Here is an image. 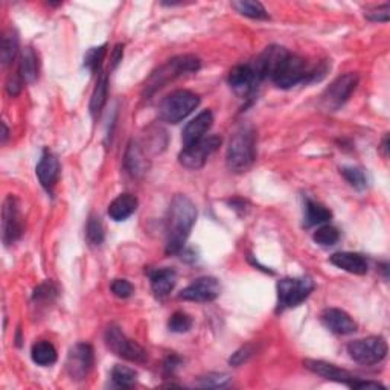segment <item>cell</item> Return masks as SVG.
Returning <instances> with one entry per match:
<instances>
[{"label": "cell", "mask_w": 390, "mask_h": 390, "mask_svg": "<svg viewBox=\"0 0 390 390\" xmlns=\"http://www.w3.org/2000/svg\"><path fill=\"white\" fill-rule=\"evenodd\" d=\"M178 363H180V360H178L176 355L169 357V359L165 361V372L166 373H173L176 370L177 366H178Z\"/></svg>", "instance_id": "43"}, {"label": "cell", "mask_w": 390, "mask_h": 390, "mask_svg": "<svg viewBox=\"0 0 390 390\" xmlns=\"http://www.w3.org/2000/svg\"><path fill=\"white\" fill-rule=\"evenodd\" d=\"M219 145H221V137L219 136L205 137L197 143L185 146L183 151L178 154V162L188 169H200L205 166L210 154L215 153Z\"/></svg>", "instance_id": "10"}, {"label": "cell", "mask_w": 390, "mask_h": 390, "mask_svg": "<svg viewBox=\"0 0 390 390\" xmlns=\"http://www.w3.org/2000/svg\"><path fill=\"white\" fill-rule=\"evenodd\" d=\"M107 92H109V77L107 73H101L100 78H98V83L91 100V113L93 118L100 115L102 107L105 105V101H107Z\"/></svg>", "instance_id": "26"}, {"label": "cell", "mask_w": 390, "mask_h": 390, "mask_svg": "<svg viewBox=\"0 0 390 390\" xmlns=\"http://www.w3.org/2000/svg\"><path fill=\"white\" fill-rule=\"evenodd\" d=\"M191 327H192V319L183 311H177L169 317V322H168L169 331L182 334V332H188Z\"/></svg>", "instance_id": "36"}, {"label": "cell", "mask_w": 390, "mask_h": 390, "mask_svg": "<svg viewBox=\"0 0 390 390\" xmlns=\"http://www.w3.org/2000/svg\"><path fill=\"white\" fill-rule=\"evenodd\" d=\"M31 357L38 366H51L56 361V349L49 341H38L32 346Z\"/></svg>", "instance_id": "27"}, {"label": "cell", "mask_w": 390, "mask_h": 390, "mask_svg": "<svg viewBox=\"0 0 390 390\" xmlns=\"http://www.w3.org/2000/svg\"><path fill=\"white\" fill-rule=\"evenodd\" d=\"M137 209V198L132 194H120L110 203L109 215L115 221H124L128 217H132Z\"/></svg>", "instance_id": "23"}, {"label": "cell", "mask_w": 390, "mask_h": 390, "mask_svg": "<svg viewBox=\"0 0 390 390\" xmlns=\"http://www.w3.org/2000/svg\"><path fill=\"white\" fill-rule=\"evenodd\" d=\"M313 240L323 247H329V246H334V244L340 240V232L334 226L325 224L314 232Z\"/></svg>", "instance_id": "33"}, {"label": "cell", "mask_w": 390, "mask_h": 390, "mask_svg": "<svg viewBox=\"0 0 390 390\" xmlns=\"http://www.w3.org/2000/svg\"><path fill=\"white\" fill-rule=\"evenodd\" d=\"M387 143H389V136H386V137H384V141H383V150H384V156H387V150H389Z\"/></svg>", "instance_id": "44"}, {"label": "cell", "mask_w": 390, "mask_h": 390, "mask_svg": "<svg viewBox=\"0 0 390 390\" xmlns=\"http://www.w3.org/2000/svg\"><path fill=\"white\" fill-rule=\"evenodd\" d=\"M56 295V290L52 286V282H45L37 287L34 291V300H49Z\"/></svg>", "instance_id": "40"}, {"label": "cell", "mask_w": 390, "mask_h": 390, "mask_svg": "<svg viewBox=\"0 0 390 390\" xmlns=\"http://www.w3.org/2000/svg\"><path fill=\"white\" fill-rule=\"evenodd\" d=\"M349 387H352V389H383V390H386V387L383 384L375 383V381H364V380H360V378L354 380V383Z\"/></svg>", "instance_id": "41"}, {"label": "cell", "mask_w": 390, "mask_h": 390, "mask_svg": "<svg viewBox=\"0 0 390 390\" xmlns=\"http://www.w3.org/2000/svg\"><path fill=\"white\" fill-rule=\"evenodd\" d=\"M254 354H255V348L251 345H246V346H242L241 349H238V351L231 357L229 361H231L232 366H240L242 363H246Z\"/></svg>", "instance_id": "39"}, {"label": "cell", "mask_w": 390, "mask_h": 390, "mask_svg": "<svg viewBox=\"0 0 390 390\" xmlns=\"http://www.w3.org/2000/svg\"><path fill=\"white\" fill-rule=\"evenodd\" d=\"M86 237L92 246H100V244H102L105 232H104V224L100 217L91 215V218H88L87 227H86Z\"/></svg>", "instance_id": "31"}, {"label": "cell", "mask_w": 390, "mask_h": 390, "mask_svg": "<svg viewBox=\"0 0 390 390\" xmlns=\"http://www.w3.org/2000/svg\"><path fill=\"white\" fill-rule=\"evenodd\" d=\"M219 292H221V286L215 278L205 276V278H198L194 281L191 286L182 290L178 297L183 300H189V302H212L215 300Z\"/></svg>", "instance_id": "13"}, {"label": "cell", "mask_w": 390, "mask_h": 390, "mask_svg": "<svg viewBox=\"0 0 390 390\" xmlns=\"http://www.w3.org/2000/svg\"><path fill=\"white\" fill-rule=\"evenodd\" d=\"M111 380H113V383H115V386L130 389L136 384L137 373L133 369L127 368V366L116 364L111 370Z\"/></svg>", "instance_id": "30"}, {"label": "cell", "mask_w": 390, "mask_h": 390, "mask_svg": "<svg viewBox=\"0 0 390 390\" xmlns=\"http://www.w3.org/2000/svg\"><path fill=\"white\" fill-rule=\"evenodd\" d=\"M390 17V5L384 3L383 6H378L375 10H370L366 13V19H369L370 22H389Z\"/></svg>", "instance_id": "38"}, {"label": "cell", "mask_w": 390, "mask_h": 390, "mask_svg": "<svg viewBox=\"0 0 390 390\" xmlns=\"http://www.w3.org/2000/svg\"><path fill=\"white\" fill-rule=\"evenodd\" d=\"M231 381V377L226 375V373H217V372H210L206 373L198 378V381L195 384L203 389H219L224 387L227 383Z\"/></svg>", "instance_id": "35"}, {"label": "cell", "mask_w": 390, "mask_h": 390, "mask_svg": "<svg viewBox=\"0 0 390 390\" xmlns=\"http://www.w3.org/2000/svg\"><path fill=\"white\" fill-rule=\"evenodd\" d=\"M105 345L113 354L128 361L145 363L146 351L136 341L130 340L118 327H110L105 331Z\"/></svg>", "instance_id": "9"}, {"label": "cell", "mask_w": 390, "mask_h": 390, "mask_svg": "<svg viewBox=\"0 0 390 390\" xmlns=\"http://www.w3.org/2000/svg\"><path fill=\"white\" fill-rule=\"evenodd\" d=\"M348 354L360 364H378L387 355V343L383 337H366L348 345Z\"/></svg>", "instance_id": "8"}, {"label": "cell", "mask_w": 390, "mask_h": 390, "mask_svg": "<svg viewBox=\"0 0 390 390\" xmlns=\"http://www.w3.org/2000/svg\"><path fill=\"white\" fill-rule=\"evenodd\" d=\"M340 173L345 177V180L357 191H363V189H366V186H368V178H366L364 173L360 168L343 166V168H340Z\"/></svg>", "instance_id": "32"}, {"label": "cell", "mask_w": 390, "mask_h": 390, "mask_svg": "<svg viewBox=\"0 0 390 390\" xmlns=\"http://www.w3.org/2000/svg\"><path fill=\"white\" fill-rule=\"evenodd\" d=\"M304 366L308 370L315 373V375L346 386H351L354 383V380H357V377H354L351 372H348L345 369L338 368L336 364H331L323 360H304Z\"/></svg>", "instance_id": "15"}, {"label": "cell", "mask_w": 390, "mask_h": 390, "mask_svg": "<svg viewBox=\"0 0 390 390\" xmlns=\"http://www.w3.org/2000/svg\"><path fill=\"white\" fill-rule=\"evenodd\" d=\"M122 55H124V46H122V45H116V47L113 49V55H111L113 68H116L118 64L122 61Z\"/></svg>", "instance_id": "42"}, {"label": "cell", "mask_w": 390, "mask_h": 390, "mask_svg": "<svg viewBox=\"0 0 390 390\" xmlns=\"http://www.w3.org/2000/svg\"><path fill=\"white\" fill-rule=\"evenodd\" d=\"M23 233V221L17 200L13 195H8L2 210V237L6 246H11Z\"/></svg>", "instance_id": "12"}, {"label": "cell", "mask_w": 390, "mask_h": 390, "mask_svg": "<svg viewBox=\"0 0 390 390\" xmlns=\"http://www.w3.org/2000/svg\"><path fill=\"white\" fill-rule=\"evenodd\" d=\"M212 122H214V115L210 110L201 111L198 116H195L183 130V134H182L183 148L185 146H191L194 143H197L198 141L205 139V134L209 132L210 127H212Z\"/></svg>", "instance_id": "17"}, {"label": "cell", "mask_w": 390, "mask_h": 390, "mask_svg": "<svg viewBox=\"0 0 390 390\" xmlns=\"http://www.w3.org/2000/svg\"><path fill=\"white\" fill-rule=\"evenodd\" d=\"M2 130H3V133H2V142L6 141V137H8V128L5 124H2Z\"/></svg>", "instance_id": "45"}, {"label": "cell", "mask_w": 390, "mask_h": 390, "mask_svg": "<svg viewBox=\"0 0 390 390\" xmlns=\"http://www.w3.org/2000/svg\"><path fill=\"white\" fill-rule=\"evenodd\" d=\"M310 78L315 79V72L308 69V64L302 56L290 52L272 77L273 83L281 88H291L292 86L302 83V81H308Z\"/></svg>", "instance_id": "6"}, {"label": "cell", "mask_w": 390, "mask_h": 390, "mask_svg": "<svg viewBox=\"0 0 390 390\" xmlns=\"http://www.w3.org/2000/svg\"><path fill=\"white\" fill-rule=\"evenodd\" d=\"M197 219V208L186 195L178 194L171 201L166 221V254L182 251Z\"/></svg>", "instance_id": "1"}, {"label": "cell", "mask_w": 390, "mask_h": 390, "mask_svg": "<svg viewBox=\"0 0 390 390\" xmlns=\"http://www.w3.org/2000/svg\"><path fill=\"white\" fill-rule=\"evenodd\" d=\"M331 264L352 274H366L369 270L368 259L354 251H338L331 256Z\"/></svg>", "instance_id": "20"}, {"label": "cell", "mask_w": 390, "mask_h": 390, "mask_svg": "<svg viewBox=\"0 0 390 390\" xmlns=\"http://www.w3.org/2000/svg\"><path fill=\"white\" fill-rule=\"evenodd\" d=\"M331 217H332V214L329 209L320 205V203L306 198V203H305V226L306 227L327 223V221H329Z\"/></svg>", "instance_id": "25"}, {"label": "cell", "mask_w": 390, "mask_h": 390, "mask_svg": "<svg viewBox=\"0 0 390 390\" xmlns=\"http://www.w3.org/2000/svg\"><path fill=\"white\" fill-rule=\"evenodd\" d=\"M232 6L240 14L246 15V17L256 19V20L268 19V13L261 2H255V0H238V2H233Z\"/></svg>", "instance_id": "28"}, {"label": "cell", "mask_w": 390, "mask_h": 390, "mask_svg": "<svg viewBox=\"0 0 390 390\" xmlns=\"http://www.w3.org/2000/svg\"><path fill=\"white\" fill-rule=\"evenodd\" d=\"M287 55H288V52L281 46L267 47L265 51L258 56L254 66H251L259 83H261L264 78H272L274 70L278 69V66Z\"/></svg>", "instance_id": "14"}, {"label": "cell", "mask_w": 390, "mask_h": 390, "mask_svg": "<svg viewBox=\"0 0 390 390\" xmlns=\"http://www.w3.org/2000/svg\"><path fill=\"white\" fill-rule=\"evenodd\" d=\"M322 322L331 332L338 336H348L357 331V323L346 311L338 308H328L322 313Z\"/></svg>", "instance_id": "16"}, {"label": "cell", "mask_w": 390, "mask_h": 390, "mask_svg": "<svg viewBox=\"0 0 390 390\" xmlns=\"http://www.w3.org/2000/svg\"><path fill=\"white\" fill-rule=\"evenodd\" d=\"M229 84L238 95L246 96L255 91L259 81L255 77V72L249 64H240L229 72Z\"/></svg>", "instance_id": "18"}, {"label": "cell", "mask_w": 390, "mask_h": 390, "mask_svg": "<svg viewBox=\"0 0 390 390\" xmlns=\"http://www.w3.org/2000/svg\"><path fill=\"white\" fill-rule=\"evenodd\" d=\"M125 168L133 177H142L150 168L148 159L143 154L141 145L136 141H132L127 146L125 157H124Z\"/></svg>", "instance_id": "21"}, {"label": "cell", "mask_w": 390, "mask_h": 390, "mask_svg": "<svg viewBox=\"0 0 390 390\" xmlns=\"http://www.w3.org/2000/svg\"><path fill=\"white\" fill-rule=\"evenodd\" d=\"M314 288L315 283L308 276L281 279L278 282V313L302 304Z\"/></svg>", "instance_id": "5"}, {"label": "cell", "mask_w": 390, "mask_h": 390, "mask_svg": "<svg viewBox=\"0 0 390 390\" xmlns=\"http://www.w3.org/2000/svg\"><path fill=\"white\" fill-rule=\"evenodd\" d=\"M105 52H107V46H105V45L88 49V51L84 55V66L92 73H95L98 69L101 68Z\"/></svg>", "instance_id": "34"}, {"label": "cell", "mask_w": 390, "mask_h": 390, "mask_svg": "<svg viewBox=\"0 0 390 390\" xmlns=\"http://www.w3.org/2000/svg\"><path fill=\"white\" fill-rule=\"evenodd\" d=\"M200 98L189 91H176L159 105V116L168 124H178L198 107Z\"/></svg>", "instance_id": "4"}, {"label": "cell", "mask_w": 390, "mask_h": 390, "mask_svg": "<svg viewBox=\"0 0 390 390\" xmlns=\"http://www.w3.org/2000/svg\"><path fill=\"white\" fill-rule=\"evenodd\" d=\"M200 69V60L194 55H180L176 58L169 60L164 66L159 68L145 83V93L153 95L159 88L166 86L169 81L186 75V73H194Z\"/></svg>", "instance_id": "3"}, {"label": "cell", "mask_w": 390, "mask_h": 390, "mask_svg": "<svg viewBox=\"0 0 390 390\" xmlns=\"http://www.w3.org/2000/svg\"><path fill=\"white\" fill-rule=\"evenodd\" d=\"M19 77L23 83H34L38 77V58L32 47H26L22 52L19 63Z\"/></svg>", "instance_id": "24"}, {"label": "cell", "mask_w": 390, "mask_h": 390, "mask_svg": "<svg viewBox=\"0 0 390 390\" xmlns=\"http://www.w3.org/2000/svg\"><path fill=\"white\" fill-rule=\"evenodd\" d=\"M150 279L154 295L157 297H165L176 287L177 274L173 268H157L150 273Z\"/></svg>", "instance_id": "22"}, {"label": "cell", "mask_w": 390, "mask_h": 390, "mask_svg": "<svg viewBox=\"0 0 390 390\" xmlns=\"http://www.w3.org/2000/svg\"><path fill=\"white\" fill-rule=\"evenodd\" d=\"M95 363L93 348L88 343H77L73 346L66 360V370L69 377L75 381H83Z\"/></svg>", "instance_id": "11"}, {"label": "cell", "mask_w": 390, "mask_h": 390, "mask_svg": "<svg viewBox=\"0 0 390 390\" xmlns=\"http://www.w3.org/2000/svg\"><path fill=\"white\" fill-rule=\"evenodd\" d=\"M357 84H359V75L357 73H346V75L338 77L322 93L320 107L327 111H337L351 98L357 88Z\"/></svg>", "instance_id": "7"}, {"label": "cell", "mask_w": 390, "mask_h": 390, "mask_svg": "<svg viewBox=\"0 0 390 390\" xmlns=\"http://www.w3.org/2000/svg\"><path fill=\"white\" fill-rule=\"evenodd\" d=\"M19 52V36L17 32L10 29L6 31L2 37V51H0V56H2V64L8 66L11 64L15 58V55Z\"/></svg>", "instance_id": "29"}, {"label": "cell", "mask_w": 390, "mask_h": 390, "mask_svg": "<svg viewBox=\"0 0 390 390\" xmlns=\"http://www.w3.org/2000/svg\"><path fill=\"white\" fill-rule=\"evenodd\" d=\"M133 286L128 281L125 279H116V281H113L111 283V291H113V295L120 297V299H127L133 295Z\"/></svg>", "instance_id": "37"}, {"label": "cell", "mask_w": 390, "mask_h": 390, "mask_svg": "<svg viewBox=\"0 0 390 390\" xmlns=\"http://www.w3.org/2000/svg\"><path fill=\"white\" fill-rule=\"evenodd\" d=\"M256 136L251 127H241L232 136L231 143L227 146V166L233 173H246L254 165L256 157Z\"/></svg>", "instance_id": "2"}, {"label": "cell", "mask_w": 390, "mask_h": 390, "mask_svg": "<svg viewBox=\"0 0 390 390\" xmlns=\"http://www.w3.org/2000/svg\"><path fill=\"white\" fill-rule=\"evenodd\" d=\"M36 173L43 188L51 191L55 186V183L58 182V177H60L58 159H56L52 153L45 151L42 159H40V162L37 164Z\"/></svg>", "instance_id": "19"}]
</instances>
